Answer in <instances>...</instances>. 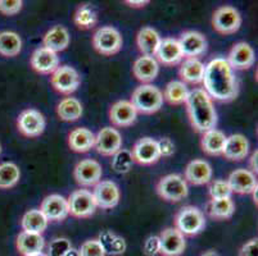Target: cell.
I'll return each mask as SVG.
<instances>
[{
	"label": "cell",
	"mask_w": 258,
	"mask_h": 256,
	"mask_svg": "<svg viewBox=\"0 0 258 256\" xmlns=\"http://www.w3.org/2000/svg\"><path fill=\"white\" fill-rule=\"evenodd\" d=\"M202 82L211 99L219 102H231L238 96L236 76L224 58H216L206 65Z\"/></svg>",
	"instance_id": "cell-1"
},
{
	"label": "cell",
	"mask_w": 258,
	"mask_h": 256,
	"mask_svg": "<svg viewBox=\"0 0 258 256\" xmlns=\"http://www.w3.org/2000/svg\"><path fill=\"white\" fill-rule=\"evenodd\" d=\"M185 104L190 124L197 132L205 133L215 128L217 124L215 105L212 99L203 89H194L189 91Z\"/></svg>",
	"instance_id": "cell-2"
},
{
	"label": "cell",
	"mask_w": 258,
	"mask_h": 256,
	"mask_svg": "<svg viewBox=\"0 0 258 256\" xmlns=\"http://www.w3.org/2000/svg\"><path fill=\"white\" fill-rule=\"evenodd\" d=\"M131 104L142 114H153L158 112L163 104V94L153 84H142L135 89L131 95Z\"/></svg>",
	"instance_id": "cell-3"
},
{
	"label": "cell",
	"mask_w": 258,
	"mask_h": 256,
	"mask_svg": "<svg viewBox=\"0 0 258 256\" xmlns=\"http://www.w3.org/2000/svg\"><path fill=\"white\" fill-rule=\"evenodd\" d=\"M205 227V214L196 206H184L175 215V228L184 236L199 234Z\"/></svg>",
	"instance_id": "cell-4"
},
{
	"label": "cell",
	"mask_w": 258,
	"mask_h": 256,
	"mask_svg": "<svg viewBox=\"0 0 258 256\" xmlns=\"http://www.w3.org/2000/svg\"><path fill=\"white\" fill-rule=\"evenodd\" d=\"M156 190L159 197L171 203H179L189 194L186 181L180 175H167L162 177L157 183Z\"/></svg>",
	"instance_id": "cell-5"
},
{
	"label": "cell",
	"mask_w": 258,
	"mask_h": 256,
	"mask_svg": "<svg viewBox=\"0 0 258 256\" xmlns=\"http://www.w3.org/2000/svg\"><path fill=\"white\" fill-rule=\"evenodd\" d=\"M122 36L112 26H104L95 31L93 36L94 49L102 55H114L122 48Z\"/></svg>",
	"instance_id": "cell-6"
},
{
	"label": "cell",
	"mask_w": 258,
	"mask_h": 256,
	"mask_svg": "<svg viewBox=\"0 0 258 256\" xmlns=\"http://www.w3.org/2000/svg\"><path fill=\"white\" fill-rule=\"evenodd\" d=\"M212 26L215 31L221 35H233L241 26V16L234 7L224 6L216 9L212 16Z\"/></svg>",
	"instance_id": "cell-7"
},
{
	"label": "cell",
	"mask_w": 258,
	"mask_h": 256,
	"mask_svg": "<svg viewBox=\"0 0 258 256\" xmlns=\"http://www.w3.org/2000/svg\"><path fill=\"white\" fill-rule=\"evenodd\" d=\"M51 86L54 90L64 95L75 93L81 83L79 72L71 65H59L51 73Z\"/></svg>",
	"instance_id": "cell-8"
},
{
	"label": "cell",
	"mask_w": 258,
	"mask_h": 256,
	"mask_svg": "<svg viewBox=\"0 0 258 256\" xmlns=\"http://www.w3.org/2000/svg\"><path fill=\"white\" fill-rule=\"evenodd\" d=\"M70 214L75 218H89L95 213L97 204L89 190H76L67 199Z\"/></svg>",
	"instance_id": "cell-9"
},
{
	"label": "cell",
	"mask_w": 258,
	"mask_h": 256,
	"mask_svg": "<svg viewBox=\"0 0 258 256\" xmlns=\"http://www.w3.org/2000/svg\"><path fill=\"white\" fill-rule=\"evenodd\" d=\"M46 122L44 116L36 109H26L17 119L18 131L26 137H37L45 131Z\"/></svg>",
	"instance_id": "cell-10"
},
{
	"label": "cell",
	"mask_w": 258,
	"mask_h": 256,
	"mask_svg": "<svg viewBox=\"0 0 258 256\" xmlns=\"http://www.w3.org/2000/svg\"><path fill=\"white\" fill-rule=\"evenodd\" d=\"M102 165L94 159L81 160L74 169V177L80 186H95L102 180Z\"/></svg>",
	"instance_id": "cell-11"
},
{
	"label": "cell",
	"mask_w": 258,
	"mask_h": 256,
	"mask_svg": "<svg viewBox=\"0 0 258 256\" xmlns=\"http://www.w3.org/2000/svg\"><path fill=\"white\" fill-rule=\"evenodd\" d=\"M40 211L43 213L48 222H62L70 215L67 199L58 194L46 196L41 203Z\"/></svg>",
	"instance_id": "cell-12"
},
{
	"label": "cell",
	"mask_w": 258,
	"mask_h": 256,
	"mask_svg": "<svg viewBox=\"0 0 258 256\" xmlns=\"http://www.w3.org/2000/svg\"><path fill=\"white\" fill-rule=\"evenodd\" d=\"M94 147L100 155L113 156L122 147L121 133L112 127H104L95 135Z\"/></svg>",
	"instance_id": "cell-13"
},
{
	"label": "cell",
	"mask_w": 258,
	"mask_h": 256,
	"mask_svg": "<svg viewBox=\"0 0 258 256\" xmlns=\"http://www.w3.org/2000/svg\"><path fill=\"white\" fill-rule=\"evenodd\" d=\"M131 154H133L134 161L142 165H151L161 159L158 144L152 137H143L138 140L134 145Z\"/></svg>",
	"instance_id": "cell-14"
},
{
	"label": "cell",
	"mask_w": 258,
	"mask_h": 256,
	"mask_svg": "<svg viewBox=\"0 0 258 256\" xmlns=\"http://www.w3.org/2000/svg\"><path fill=\"white\" fill-rule=\"evenodd\" d=\"M97 206L102 209H112L118 205L121 194L116 183L112 181H100L94 186V191L91 192Z\"/></svg>",
	"instance_id": "cell-15"
},
{
	"label": "cell",
	"mask_w": 258,
	"mask_h": 256,
	"mask_svg": "<svg viewBox=\"0 0 258 256\" xmlns=\"http://www.w3.org/2000/svg\"><path fill=\"white\" fill-rule=\"evenodd\" d=\"M161 248L159 253L163 256H180L186 247V239L176 228H166L159 234Z\"/></svg>",
	"instance_id": "cell-16"
},
{
	"label": "cell",
	"mask_w": 258,
	"mask_h": 256,
	"mask_svg": "<svg viewBox=\"0 0 258 256\" xmlns=\"http://www.w3.org/2000/svg\"><path fill=\"white\" fill-rule=\"evenodd\" d=\"M179 41L180 49L185 58H196L203 55L207 51L208 44L205 35L198 31H186L180 36Z\"/></svg>",
	"instance_id": "cell-17"
},
{
	"label": "cell",
	"mask_w": 258,
	"mask_h": 256,
	"mask_svg": "<svg viewBox=\"0 0 258 256\" xmlns=\"http://www.w3.org/2000/svg\"><path fill=\"white\" fill-rule=\"evenodd\" d=\"M226 62L234 69H248L255 62L254 50L247 42H238L231 48Z\"/></svg>",
	"instance_id": "cell-18"
},
{
	"label": "cell",
	"mask_w": 258,
	"mask_h": 256,
	"mask_svg": "<svg viewBox=\"0 0 258 256\" xmlns=\"http://www.w3.org/2000/svg\"><path fill=\"white\" fill-rule=\"evenodd\" d=\"M226 182L229 183L231 192H235L239 195L252 194L253 190L258 187L255 176L250 170L243 168L235 169L234 172L230 173Z\"/></svg>",
	"instance_id": "cell-19"
},
{
	"label": "cell",
	"mask_w": 258,
	"mask_h": 256,
	"mask_svg": "<svg viewBox=\"0 0 258 256\" xmlns=\"http://www.w3.org/2000/svg\"><path fill=\"white\" fill-rule=\"evenodd\" d=\"M138 118V112L127 100H119L114 103L109 109V119L117 127L133 126Z\"/></svg>",
	"instance_id": "cell-20"
},
{
	"label": "cell",
	"mask_w": 258,
	"mask_h": 256,
	"mask_svg": "<svg viewBox=\"0 0 258 256\" xmlns=\"http://www.w3.org/2000/svg\"><path fill=\"white\" fill-rule=\"evenodd\" d=\"M156 56L159 63H162L163 65H168V67L179 64L184 59L179 41L172 37H166V39L161 40V44L156 51Z\"/></svg>",
	"instance_id": "cell-21"
},
{
	"label": "cell",
	"mask_w": 258,
	"mask_h": 256,
	"mask_svg": "<svg viewBox=\"0 0 258 256\" xmlns=\"http://www.w3.org/2000/svg\"><path fill=\"white\" fill-rule=\"evenodd\" d=\"M31 67L36 72L43 74L53 73L54 70L59 67V58L58 54L48 50L43 46L32 53L31 55Z\"/></svg>",
	"instance_id": "cell-22"
},
{
	"label": "cell",
	"mask_w": 258,
	"mask_h": 256,
	"mask_svg": "<svg viewBox=\"0 0 258 256\" xmlns=\"http://www.w3.org/2000/svg\"><path fill=\"white\" fill-rule=\"evenodd\" d=\"M212 178V168L210 163L201 159L191 160L185 168V177L186 182H190L196 186H202L208 183Z\"/></svg>",
	"instance_id": "cell-23"
},
{
	"label": "cell",
	"mask_w": 258,
	"mask_h": 256,
	"mask_svg": "<svg viewBox=\"0 0 258 256\" xmlns=\"http://www.w3.org/2000/svg\"><path fill=\"white\" fill-rule=\"evenodd\" d=\"M70 41H71V37H70L69 30L64 26L57 25L44 35L43 45L45 49L57 54L69 48Z\"/></svg>",
	"instance_id": "cell-24"
},
{
	"label": "cell",
	"mask_w": 258,
	"mask_h": 256,
	"mask_svg": "<svg viewBox=\"0 0 258 256\" xmlns=\"http://www.w3.org/2000/svg\"><path fill=\"white\" fill-rule=\"evenodd\" d=\"M248 152H249V142L243 135H231L226 137L222 155L229 160L240 161L247 158Z\"/></svg>",
	"instance_id": "cell-25"
},
{
	"label": "cell",
	"mask_w": 258,
	"mask_h": 256,
	"mask_svg": "<svg viewBox=\"0 0 258 256\" xmlns=\"http://www.w3.org/2000/svg\"><path fill=\"white\" fill-rule=\"evenodd\" d=\"M159 72L158 62L153 56H140L135 60L133 65V73L137 77L138 81L145 84H149L152 81L157 78Z\"/></svg>",
	"instance_id": "cell-26"
},
{
	"label": "cell",
	"mask_w": 258,
	"mask_h": 256,
	"mask_svg": "<svg viewBox=\"0 0 258 256\" xmlns=\"http://www.w3.org/2000/svg\"><path fill=\"white\" fill-rule=\"evenodd\" d=\"M16 247H17L18 252L23 256L36 255V253L43 252L44 247H45V239L41 234L22 231L17 236Z\"/></svg>",
	"instance_id": "cell-27"
},
{
	"label": "cell",
	"mask_w": 258,
	"mask_h": 256,
	"mask_svg": "<svg viewBox=\"0 0 258 256\" xmlns=\"http://www.w3.org/2000/svg\"><path fill=\"white\" fill-rule=\"evenodd\" d=\"M205 67L206 65L196 58H186L184 62L180 64L179 74L181 82H187V83H202L203 76H205Z\"/></svg>",
	"instance_id": "cell-28"
},
{
	"label": "cell",
	"mask_w": 258,
	"mask_h": 256,
	"mask_svg": "<svg viewBox=\"0 0 258 256\" xmlns=\"http://www.w3.org/2000/svg\"><path fill=\"white\" fill-rule=\"evenodd\" d=\"M161 36L158 32L152 27H143L137 36V45L143 55L154 56L156 51L161 44Z\"/></svg>",
	"instance_id": "cell-29"
},
{
	"label": "cell",
	"mask_w": 258,
	"mask_h": 256,
	"mask_svg": "<svg viewBox=\"0 0 258 256\" xmlns=\"http://www.w3.org/2000/svg\"><path fill=\"white\" fill-rule=\"evenodd\" d=\"M94 142H95V135L88 128H76L69 136V146L71 147L72 151L80 154L90 151L94 147Z\"/></svg>",
	"instance_id": "cell-30"
},
{
	"label": "cell",
	"mask_w": 258,
	"mask_h": 256,
	"mask_svg": "<svg viewBox=\"0 0 258 256\" xmlns=\"http://www.w3.org/2000/svg\"><path fill=\"white\" fill-rule=\"evenodd\" d=\"M225 142H226V136L222 131L213 130L207 131L202 135L201 146L202 150L208 155H222Z\"/></svg>",
	"instance_id": "cell-31"
},
{
	"label": "cell",
	"mask_w": 258,
	"mask_h": 256,
	"mask_svg": "<svg viewBox=\"0 0 258 256\" xmlns=\"http://www.w3.org/2000/svg\"><path fill=\"white\" fill-rule=\"evenodd\" d=\"M97 239L99 241L100 245H102L105 255L107 253L113 256L122 255L126 251V247H127L125 239L122 238L121 236H118V234L114 233V232L108 231V229L100 232Z\"/></svg>",
	"instance_id": "cell-32"
},
{
	"label": "cell",
	"mask_w": 258,
	"mask_h": 256,
	"mask_svg": "<svg viewBox=\"0 0 258 256\" xmlns=\"http://www.w3.org/2000/svg\"><path fill=\"white\" fill-rule=\"evenodd\" d=\"M48 220L44 217V214L37 209H32L25 213L21 220V225L25 232H30V233H37L41 234L48 227Z\"/></svg>",
	"instance_id": "cell-33"
},
{
	"label": "cell",
	"mask_w": 258,
	"mask_h": 256,
	"mask_svg": "<svg viewBox=\"0 0 258 256\" xmlns=\"http://www.w3.org/2000/svg\"><path fill=\"white\" fill-rule=\"evenodd\" d=\"M57 114L64 122H76L83 116V105L76 98H66L58 104Z\"/></svg>",
	"instance_id": "cell-34"
},
{
	"label": "cell",
	"mask_w": 258,
	"mask_h": 256,
	"mask_svg": "<svg viewBox=\"0 0 258 256\" xmlns=\"http://www.w3.org/2000/svg\"><path fill=\"white\" fill-rule=\"evenodd\" d=\"M22 50V39L20 35L12 31L0 32V55L12 58Z\"/></svg>",
	"instance_id": "cell-35"
},
{
	"label": "cell",
	"mask_w": 258,
	"mask_h": 256,
	"mask_svg": "<svg viewBox=\"0 0 258 256\" xmlns=\"http://www.w3.org/2000/svg\"><path fill=\"white\" fill-rule=\"evenodd\" d=\"M208 214L215 220H226L233 217L235 211V204L230 199H221V200H210L207 206Z\"/></svg>",
	"instance_id": "cell-36"
},
{
	"label": "cell",
	"mask_w": 258,
	"mask_h": 256,
	"mask_svg": "<svg viewBox=\"0 0 258 256\" xmlns=\"http://www.w3.org/2000/svg\"><path fill=\"white\" fill-rule=\"evenodd\" d=\"M163 94V100L170 103L171 105H181L186 103L189 90L186 84L181 81H171L168 82Z\"/></svg>",
	"instance_id": "cell-37"
},
{
	"label": "cell",
	"mask_w": 258,
	"mask_h": 256,
	"mask_svg": "<svg viewBox=\"0 0 258 256\" xmlns=\"http://www.w3.org/2000/svg\"><path fill=\"white\" fill-rule=\"evenodd\" d=\"M75 25L81 30H90L98 22L97 12L90 4H83L77 8L75 13Z\"/></svg>",
	"instance_id": "cell-38"
},
{
	"label": "cell",
	"mask_w": 258,
	"mask_h": 256,
	"mask_svg": "<svg viewBox=\"0 0 258 256\" xmlns=\"http://www.w3.org/2000/svg\"><path fill=\"white\" fill-rule=\"evenodd\" d=\"M21 178V170L17 164L6 161L0 164V189L8 190L15 187Z\"/></svg>",
	"instance_id": "cell-39"
},
{
	"label": "cell",
	"mask_w": 258,
	"mask_h": 256,
	"mask_svg": "<svg viewBox=\"0 0 258 256\" xmlns=\"http://www.w3.org/2000/svg\"><path fill=\"white\" fill-rule=\"evenodd\" d=\"M133 154L127 149L118 150L113 155V159H112V169L114 172L119 173V175H125V173L130 172V169L133 168Z\"/></svg>",
	"instance_id": "cell-40"
},
{
	"label": "cell",
	"mask_w": 258,
	"mask_h": 256,
	"mask_svg": "<svg viewBox=\"0 0 258 256\" xmlns=\"http://www.w3.org/2000/svg\"><path fill=\"white\" fill-rule=\"evenodd\" d=\"M211 200H221V199H230L231 197V190H230L229 183L224 180H215L211 182L210 189Z\"/></svg>",
	"instance_id": "cell-41"
},
{
	"label": "cell",
	"mask_w": 258,
	"mask_h": 256,
	"mask_svg": "<svg viewBox=\"0 0 258 256\" xmlns=\"http://www.w3.org/2000/svg\"><path fill=\"white\" fill-rule=\"evenodd\" d=\"M71 247L72 246L70 239L63 238V237L54 238L48 247V256H64Z\"/></svg>",
	"instance_id": "cell-42"
},
{
	"label": "cell",
	"mask_w": 258,
	"mask_h": 256,
	"mask_svg": "<svg viewBox=\"0 0 258 256\" xmlns=\"http://www.w3.org/2000/svg\"><path fill=\"white\" fill-rule=\"evenodd\" d=\"M80 256H105L104 250L97 238L88 239L79 248Z\"/></svg>",
	"instance_id": "cell-43"
},
{
	"label": "cell",
	"mask_w": 258,
	"mask_h": 256,
	"mask_svg": "<svg viewBox=\"0 0 258 256\" xmlns=\"http://www.w3.org/2000/svg\"><path fill=\"white\" fill-rule=\"evenodd\" d=\"M23 7L22 0H0V13L4 16H15Z\"/></svg>",
	"instance_id": "cell-44"
},
{
	"label": "cell",
	"mask_w": 258,
	"mask_h": 256,
	"mask_svg": "<svg viewBox=\"0 0 258 256\" xmlns=\"http://www.w3.org/2000/svg\"><path fill=\"white\" fill-rule=\"evenodd\" d=\"M144 253L148 256H156L159 253V248H161V242H159L158 236H151L148 237L147 241L144 242Z\"/></svg>",
	"instance_id": "cell-45"
},
{
	"label": "cell",
	"mask_w": 258,
	"mask_h": 256,
	"mask_svg": "<svg viewBox=\"0 0 258 256\" xmlns=\"http://www.w3.org/2000/svg\"><path fill=\"white\" fill-rule=\"evenodd\" d=\"M158 144L159 152H161V156H165V158H170L172 156L173 152H175V144L172 142V140L168 137H163L159 141H157Z\"/></svg>",
	"instance_id": "cell-46"
},
{
	"label": "cell",
	"mask_w": 258,
	"mask_h": 256,
	"mask_svg": "<svg viewBox=\"0 0 258 256\" xmlns=\"http://www.w3.org/2000/svg\"><path fill=\"white\" fill-rule=\"evenodd\" d=\"M239 256H258V239L252 238L239 250Z\"/></svg>",
	"instance_id": "cell-47"
},
{
	"label": "cell",
	"mask_w": 258,
	"mask_h": 256,
	"mask_svg": "<svg viewBox=\"0 0 258 256\" xmlns=\"http://www.w3.org/2000/svg\"><path fill=\"white\" fill-rule=\"evenodd\" d=\"M257 158H258V151L255 150V151H253L252 156H250V159H249V169H248V170H250L253 175H257V172H258Z\"/></svg>",
	"instance_id": "cell-48"
},
{
	"label": "cell",
	"mask_w": 258,
	"mask_h": 256,
	"mask_svg": "<svg viewBox=\"0 0 258 256\" xmlns=\"http://www.w3.org/2000/svg\"><path fill=\"white\" fill-rule=\"evenodd\" d=\"M126 4H128L130 7H133V8H143V7H145L147 4H149V0H139V2H137V0H126L125 2Z\"/></svg>",
	"instance_id": "cell-49"
},
{
	"label": "cell",
	"mask_w": 258,
	"mask_h": 256,
	"mask_svg": "<svg viewBox=\"0 0 258 256\" xmlns=\"http://www.w3.org/2000/svg\"><path fill=\"white\" fill-rule=\"evenodd\" d=\"M64 256H80V252H79V250H77V248L71 247L69 251H67V253H66Z\"/></svg>",
	"instance_id": "cell-50"
},
{
	"label": "cell",
	"mask_w": 258,
	"mask_h": 256,
	"mask_svg": "<svg viewBox=\"0 0 258 256\" xmlns=\"http://www.w3.org/2000/svg\"><path fill=\"white\" fill-rule=\"evenodd\" d=\"M201 256H220V255H219V252H217V251L208 250V251H206L205 253H202Z\"/></svg>",
	"instance_id": "cell-51"
},
{
	"label": "cell",
	"mask_w": 258,
	"mask_h": 256,
	"mask_svg": "<svg viewBox=\"0 0 258 256\" xmlns=\"http://www.w3.org/2000/svg\"><path fill=\"white\" fill-rule=\"evenodd\" d=\"M257 192H258V187H255L254 190L252 191V195H253V201H254L255 206L258 205V197H257Z\"/></svg>",
	"instance_id": "cell-52"
},
{
	"label": "cell",
	"mask_w": 258,
	"mask_h": 256,
	"mask_svg": "<svg viewBox=\"0 0 258 256\" xmlns=\"http://www.w3.org/2000/svg\"><path fill=\"white\" fill-rule=\"evenodd\" d=\"M32 256H48V253H44V252H40V253H36V255H32Z\"/></svg>",
	"instance_id": "cell-53"
},
{
	"label": "cell",
	"mask_w": 258,
	"mask_h": 256,
	"mask_svg": "<svg viewBox=\"0 0 258 256\" xmlns=\"http://www.w3.org/2000/svg\"><path fill=\"white\" fill-rule=\"evenodd\" d=\"M0 154H2V145H0Z\"/></svg>",
	"instance_id": "cell-54"
}]
</instances>
